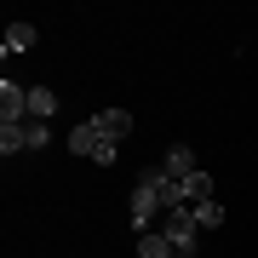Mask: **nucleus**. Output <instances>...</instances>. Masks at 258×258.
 <instances>
[{"label": "nucleus", "instance_id": "0eeeda50", "mask_svg": "<svg viewBox=\"0 0 258 258\" xmlns=\"http://www.w3.org/2000/svg\"><path fill=\"white\" fill-rule=\"evenodd\" d=\"M161 172L189 178V172H195V149H189V144H172V149H166V161H161Z\"/></svg>", "mask_w": 258, "mask_h": 258}, {"label": "nucleus", "instance_id": "6e6552de", "mask_svg": "<svg viewBox=\"0 0 258 258\" xmlns=\"http://www.w3.org/2000/svg\"><path fill=\"white\" fill-rule=\"evenodd\" d=\"M138 258H178V247L161 230H149V235H138Z\"/></svg>", "mask_w": 258, "mask_h": 258}, {"label": "nucleus", "instance_id": "9b49d317", "mask_svg": "<svg viewBox=\"0 0 258 258\" xmlns=\"http://www.w3.org/2000/svg\"><path fill=\"white\" fill-rule=\"evenodd\" d=\"M189 212H195V224H201V230H218V224H224V207H218V201H195Z\"/></svg>", "mask_w": 258, "mask_h": 258}, {"label": "nucleus", "instance_id": "f03ea898", "mask_svg": "<svg viewBox=\"0 0 258 258\" xmlns=\"http://www.w3.org/2000/svg\"><path fill=\"white\" fill-rule=\"evenodd\" d=\"M29 120V86H18L6 75V81H0V126H23Z\"/></svg>", "mask_w": 258, "mask_h": 258}, {"label": "nucleus", "instance_id": "f8f14e48", "mask_svg": "<svg viewBox=\"0 0 258 258\" xmlns=\"http://www.w3.org/2000/svg\"><path fill=\"white\" fill-rule=\"evenodd\" d=\"M18 138H23V149H46V120H23Z\"/></svg>", "mask_w": 258, "mask_h": 258}, {"label": "nucleus", "instance_id": "4468645a", "mask_svg": "<svg viewBox=\"0 0 258 258\" xmlns=\"http://www.w3.org/2000/svg\"><path fill=\"white\" fill-rule=\"evenodd\" d=\"M178 258H195V252H178Z\"/></svg>", "mask_w": 258, "mask_h": 258}, {"label": "nucleus", "instance_id": "39448f33", "mask_svg": "<svg viewBox=\"0 0 258 258\" xmlns=\"http://www.w3.org/2000/svg\"><path fill=\"white\" fill-rule=\"evenodd\" d=\"M92 126L103 132V138H115V144H120V138L132 132V115H126V109H98V115H92Z\"/></svg>", "mask_w": 258, "mask_h": 258}, {"label": "nucleus", "instance_id": "9d476101", "mask_svg": "<svg viewBox=\"0 0 258 258\" xmlns=\"http://www.w3.org/2000/svg\"><path fill=\"white\" fill-rule=\"evenodd\" d=\"M92 144H98V126H92V120H81V126L69 132V155H86V161H92Z\"/></svg>", "mask_w": 258, "mask_h": 258}, {"label": "nucleus", "instance_id": "20e7f679", "mask_svg": "<svg viewBox=\"0 0 258 258\" xmlns=\"http://www.w3.org/2000/svg\"><path fill=\"white\" fill-rule=\"evenodd\" d=\"M35 40H40L35 23H29V18H12V23H6V40H0V52H6V57H12V52H29Z\"/></svg>", "mask_w": 258, "mask_h": 258}, {"label": "nucleus", "instance_id": "7ed1b4c3", "mask_svg": "<svg viewBox=\"0 0 258 258\" xmlns=\"http://www.w3.org/2000/svg\"><path fill=\"white\" fill-rule=\"evenodd\" d=\"M161 201H155V189H149L144 184V178H138V189H132V230H138V235H149V230H155V218H161Z\"/></svg>", "mask_w": 258, "mask_h": 258}, {"label": "nucleus", "instance_id": "ddd939ff", "mask_svg": "<svg viewBox=\"0 0 258 258\" xmlns=\"http://www.w3.org/2000/svg\"><path fill=\"white\" fill-rule=\"evenodd\" d=\"M0 155H23V138H18V126H0Z\"/></svg>", "mask_w": 258, "mask_h": 258}, {"label": "nucleus", "instance_id": "1a4fd4ad", "mask_svg": "<svg viewBox=\"0 0 258 258\" xmlns=\"http://www.w3.org/2000/svg\"><path fill=\"white\" fill-rule=\"evenodd\" d=\"M195 201H212V178L201 172V166L184 178V207H195Z\"/></svg>", "mask_w": 258, "mask_h": 258}, {"label": "nucleus", "instance_id": "f257e3e1", "mask_svg": "<svg viewBox=\"0 0 258 258\" xmlns=\"http://www.w3.org/2000/svg\"><path fill=\"white\" fill-rule=\"evenodd\" d=\"M161 235L172 241L178 252H195V212L189 207H166L161 212Z\"/></svg>", "mask_w": 258, "mask_h": 258}, {"label": "nucleus", "instance_id": "423d86ee", "mask_svg": "<svg viewBox=\"0 0 258 258\" xmlns=\"http://www.w3.org/2000/svg\"><path fill=\"white\" fill-rule=\"evenodd\" d=\"M57 115V92L52 86H29V120H52Z\"/></svg>", "mask_w": 258, "mask_h": 258}]
</instances>
